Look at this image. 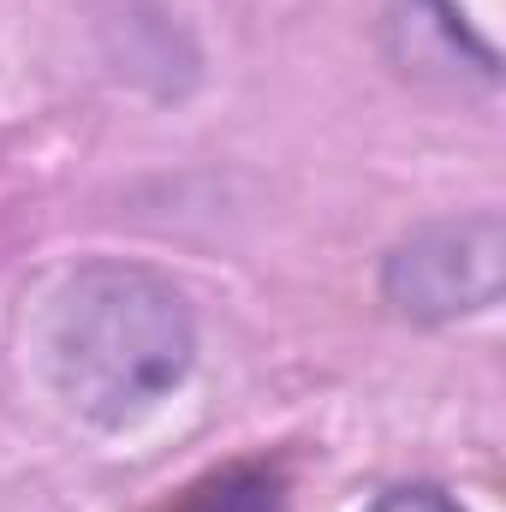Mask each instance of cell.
<instances>
[{
	"instance_id": "cell-2",
	"label": "cell",
	"mask_w": 506,
	"mask_h": 512,
	"mask_svg": "<svg viewBox=\"0 0 506 512\" xmlns=\"http://www.w3.org/2000/svg\"><path fill=\"white\" fill-rule=\"evenodd\" d=\"M501 280H506V233L495 215L435 221L387 256V298H393L399 316H417V322L477 316L501 298Z\"/></svg>"
},
{
	"instance_id": "cell-4",
	"label": "cell",
	"mask_w": 506,
	"mask_h": 512,
	"mask_svg": "<svg viewBox=\"0 0 506 512\" xmlns=\"http://www.w3.org/2000/svg\"><path fill=\"white\" fill-rule=\"evenodd\" d=\"M370 512H465L447 489H429V483H411V489H387Z\"/></svg>"
},
{
	"instance_id": "cell-1",
	"label": "cell",
	"mask_w": 506,
	"mask_h": 512,
	"mask_svg": "<svg viewBox=\"0 0 506 512\" xmlns=\"http://www.w3.org/2000/svg\"><path fill=\"white\" fill-rule=\"evenodd\" d=\"M36 346L42 376L72 417L126 429L191 376L197 328L173 280L137 262H90L48 298Z\"/></svg>"
},
{
	"instance_id": "cell-3",
	"label": "cell",
	"mask_w": 506,
	"mask_h": 512,
	"mask_svg": "<svg viewBox=\"0 0 506 512\" xmlns=\"http://www.w3.org/2000/svg\"><path fill=\"white\" fill-rule=\"evenodd\" d=\"M197 512H274V483H262V477H227V483H215Z\"/></svg>"
}]
</instances>
